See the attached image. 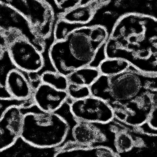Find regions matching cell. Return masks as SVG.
<instances>
[{"instance_id":"cell-1","label":"cell","mask_w":157,"mask_h":157,"mask_svg":"<svg viewBox=\"0 0 157 157\" xmlns=\"http://www.w3.org/2000/svg\"><path fill=\"white\" fill-rule=\"evenodd\" d=\"M106 58H120L143 72L157 74V18L131 13L113 25L105 44Z\"/></svg>"},{"instance_id":"cell-2","label":"cell","mask_w":157,"mask_h":157,"mask_svg":"<svg viewBox=\"0 0 157 157\" xmlns=\"http://www.w3.org/2000/svg\"><path fill=\"white\" fill-rule=\"evenodd\" d=\"M109 35L102 25H85L74 30L64 40L53 41L48 56L54 70L67 77L75 70L90 65Z\"/></svg>"},{"instance_id":"cell-3","label":"cell","mask_w":157,"mask_h":157,"mask_svg":"<svg viewBox=\"0 0 157 157\" xmlns=\"http://www.w3.org/2000/svg\"><path fill=\"white\" fill-rule=\"evenodd\" d=\"M157 74L143 72L131 64L124 72L114 76L100 75L90 86L91 95L108 103H124L146 92H157Z\"/></svg>"},{"instance_id":"cell-4","label":"cell","mask_w":157,"mask_h":157,"mask_svg":"<svg viewBox=\"0 0 157 157\" xmlns=\"http://www.w3.org/2000/svg\"><path fill=\"white\" fill-rule=\"evenodd\" d=\"M70 130L67 121L56 112L24 113L20 139L39 149H51L64 142Z\"/></svg>"},{"instance_id":"cell-5","label":"cell","mask_w":157,"mask_h":157,"mask_svg":"<svg viewBox=\"0 0 157 157\" xmlns=\"http://www.w3.org/2000/svg\"><path fill=\"white\" fill-rule=\"evenodd\" d=\"M21 13L29 22L37 36L46 40L53 34L59 16L64 12L54 0H0Z\"/></svg>"},{"instance_id":"cell-6","label":"cell","mask_w":157,"mask_h":157,"mask_svg":"<svg viewBox=\"0 0 157 157\" xmlns=\"http://www.w3.org/2000/svg\"><path fill=\"white\" fill-rule=\"evenodd\" d=\"M25 37L43 54L46 40L37 36L29 22L12 7L0 2V46L6 50L10 44L18 38Z\"/></svg>"},{"instance_id":"cell-7","label":"cell","mask_w":157,"mask_h":157,"mask_svg":"<svg viewBox=\"0 0 157 157\" xmlns=\"http://www.w3.org/2000/svg\"><path fill=\"white\" fill-rule=\"evenodd\" d=\"M109 104L115 120L129 126H140L147 122L153 107L157 104V92L146 91L124 103Z\"/></svg>"},{"instance_id":"cell-8","label":"cell","mask_w":157,"mask_h":157,"mask_svg":"<svg viewBox=\"0 0 157 157\" xmlns=\"http://www.w3.org/2000/svg\"><path fill=\"white\" fill-rule=\"evenodd\" d=\"M69 109L75 121L106 124L115 119L112 107L107 101L93 96L71 101Z\"/></svg>"},{"instance_id":"cell-9","label":"cell","mask_w":157,"mask_h":157,"mask_svg":"<svg viewBox=\"0 0 157 157\" xmlns=\"http://www.w3.org/2000/svg\"><path fill=\"white\" fill-rule=\"evenodd\" d=\"M6 50L14 66L23 72H40L44 67L43 53L25 37L17 39Z\"/></svg>"},{"instance_id":"cell-10","label":"cell","mask_w":157,"mask_h":157,"mask_svg":"<svg viewBox=\"0 0 157 157\" xmlns=\"http://www.w3.org/2000/svg\"><path fill=\"white\" fill-rule=\"evenodd\" d=\"M23 115L22 108L13 106L0 119V152L11 147L20 139Z\"/></svg>"},{"instance_id":"cell-11","label":"cell","mask_w":157,"mask_h":157,"mask_svg":"<svg viewBox=\"0 0 157 157\" xmlns=\"http://www.w3.org/2000/svg\"><path fill=\"white\" fill-rule=\"evenodd\" d=\"M66 91L61 90L40 82L34 90V105L41 112H56L68 99Z\"/></svg>"},{"instance_id":"cell-12","label":"cell","mask_w":157,"mask_h":157,"mask_svg":"<svg viewBox=\"0 0 157 157\" xmlns=\"http://www.w3.org/2000/svg\"><path fill=\"white\" fill-rule=\"evenodd\" d=\"M113 124L109 125V130L115 134L114 145L116 152L121 154L128 153L135 148H144L146 146L143 140L134 135V132L114 119Z\"/></svg>"},{"instance_id":"cell-13","label":"cell","mask_w":157,"mask_h":157,"mask_svg":"<svg viewBox=\"0 0 157 157\" xmlns=\"http://www.w3.org/2000/svg\"><path fill=\"white\" fill-rule=\"evenodd\" d=\"M6 89L13 98L20 101H33L34 88L27 73L16 68L12 70L8 75Z\"/></svg>"},{"instance_id":"cell-14","label":"cell","mask_w":157,"mask_h":157,"mask_svg":"<svg viewBox=\"0 0 157 157\" xmlns=\"http://www.w3.org/2000/svg\"><path fill=\"white\" fill-rule=\"evenodd\" d=\"M72 129V136L76 143L87 147L105 143L108 138L95 123L77 121Z\"/></svg>"},{"instance_id":"cell-15","label":"cell","mask_w":157,"mask_h":157,"mask_svg":"<svg viewBox=\"0 0 157 157\" xmlns=\"http://www.w3.org/2000/svg\"><path fill=\"white\" fill-rule=\"evenodd\" d=\"M105 0H92L88 3L79 5L61 14L59 18L73 24L88 25L98 10L104 6Z\"/></svg>"},{"instance_id":"cell-16","label":"cell","mask_w":157,"mask_h":157,"mask_svg":"<svg viewBox=\"0 0 157 157\" xmlns=\"http://www.w3.org/2000/svg\"><path fill=\"white\" fill-rule=\"evenodd\" d=\"M100 75L98 68L89 65L75 70L67 77L69 84L90 87Z\"/></svg>"},{"instance_id":"cell-17","label":"cell","mask_w":157,"mask_h":157,"mask_svg":"<svg viewBox=\"0 0 157 157\" xmlns=\"http://www.w3.org/2000/svg\"><path fill=\"white\" fill-rule=\"evenodd\" d=\"M55 157H118L121 156L107 146L94 145L63 152Z\"/></svg>"},{"instance_id":"cell-18","label":"cell","mask_w":157,"mask_h":157,"mask_svg":"<svg viewBox=\"0 0 157 157\" xmlns=\"http://www.w3.org/2000/svg\"><path fill=\"white\" fill-rule=\"evenodd\" d=\"M131 64L120 58H105L100 63L98 68L101 75L111 76L127 70Z\"/></svg>"},{"instance_id":"cell-19","label":"cell","mask_w":157,"mask_h":157,"mask_svg":"<svg viewBox=\"0 0 157 157\" xmlns=\"http://www.w3.org/2000/svg\"><path fill=\"white\" fill-rule=\"evenodd\" d=\"M16 68L10 58L7 50L0 58V98H11L6 89V81L9 73Z\"/></svg>"},{"instance_id":"cell-20","label":"cell","mask_w":157,"mask_h":157,"mask_svg":"<svg viewBox=\"0 0 157 157\" xmlns=\"http://www.w3.org/2000/svg\"><path fill=\"white\" fill-rule=\"evenodd\" d=\"M40 81L61 90L66 91L69 84L66 76L55 70L46 71L40 74Z\"/></svg>"},{"instance_id":"cell-21","label":"cell","mask_w":157,"mask_h":157,"mask_svg":"<svg viewBox=\"0 0 157 157\" xmlns=\"http://www.w3.org/2000/svg\"><path fill=\"white\" fill-rule=\"evenodd\" d=\"M85 25L73 24L65 20L59 18L56 21L53 29V41H61L64 40L70 33L77 28Z\"/></svg>"},{"instance_id":"cell-22","label":"cell","mask_w":157,"mask_h":157,"mask_svg":"<svg viewBox=\"0 0 157 157\" xmlns=\"http://www.w3.org/2000/svg\"><path fill=\"white\" fill-rule=\"evenodd\" d=\"M33 105H34L33 101H20L13 98H0V119L6 110L13 106H17L23 109Z\"/></svg>"},{"instance_id":"cell-23","label":"cell","mask_w":157,"mask_h":157,"mask_svg":"<svg viewBox=\"0 0 157 157\" xmlns=\"http://www.w3.org/2000/svg\"><path fill=\"white\" fill-rule=\"evenodd\" d=\"M68 98L71 101L81 99L91 96L90 87L69 84L66 90Z\"/></svg>"},{"instance_id":"cell-24","label":"cell","mask_w":157,"mask_h":157,"mask_svg":"<svg viewBox=\"0 0 157 157\" xmlns=\"http://www.w3.org/2000/svg\"><path fill=\"white\" fill-rule=\"evenodd\" d=\"M57 6L63 12L80 4L82 0H54Z\"/></svg>"},{"instance_id":"cell-25","label":"cell","mask_w":157,"mask_h":157,"mask_svg":"<svg viewBox=\"0 0 157 157\" xmlns=\"http://www.w3.org/2000/svg\"><path fill=\"white\" fill-rule=\"evenodd\" d=\"M147 123L151 128L157 130V104L153 107Z\"/></svg>"},{"instance_id":"cell-26","label":"cell","mask_w":157,"mask_h":157,"mask_svg":"<svg viewBox=\"0 0 157 157\" xmlns=\"http://www.w3.org/2000/svg\"><path fill=\"white\" fill-rule=\"evenodd\" d=\"M91 1H92V0H82L80 4H87L88 3L90 2H91Z\"/></svg>"},{"instance_id":"cell-27","label":"cell","mask_w":157,"mask_h":157,"mask_svg":"<svg viewBox=\"0 0 157 157\" xmlns=\"http://www.w3.org/2000/svg\"><path fill=\"white\" fill-rule=\"evenodd\" d=\"M5 50H4L2 47L0 46V58L2 57V56Z\"/></svg>"}]
</instances>
